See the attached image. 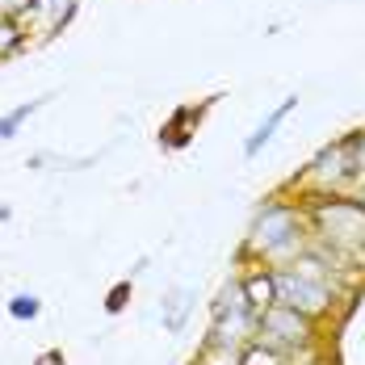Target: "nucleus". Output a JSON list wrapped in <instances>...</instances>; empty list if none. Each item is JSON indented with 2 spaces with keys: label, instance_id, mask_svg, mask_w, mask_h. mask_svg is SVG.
Masks as SVG:
<instances>
[{
  "label": "nucleus",
  "instance_id": "obj_15",
  "mask_svg": "<svg viewBox=\"0 0 365 365\" xmlns=\"http://www.w3.org/2000/svg\"><path fill=\"white\" fill-rule=\"evenodd\" d=\"M126 298H130V277H126V282H118V286L110 290V298H106V311H110V315H118V311L126 307Z\"/></svg>",
  "mask_w": 365,
  "mask_h": 365
},
{
  "label": "nucleus",
  "instance_id": "obj_5",
  "mask_svg": "<svg viewBox=\"0 0 365 365\" xmlns=\"http://www.w3.org/2000/svg\"><path fill=\"white\" fill-rule=\"evenodd\" d=\"M319 331H324L319 319H311V315H302L294 307H282V302H269L256 315V340L264 349L282 353L286 361H307L315 353V344H319Z\"/></svg>",
  "mask_w": 365,
  "mask_h": 365
},
{
  "label": "nucleus",
  "instance_id": "obj_14",
  "mask_svg": "<svg viewBox=\"0 0 365 365\" xmlns=\"http://www.w3.org/2000/svg\"><path fill=\"white\" fill-rule=\"evenodd\" d=\"M34 4H38V0H0V13H4V17H17V21H26V17L34 13Z\"/></svg>",
  "mask_w": 365,
  "mask_h": 365
},
{
  "label": "nucleus",
  "instance_id": "obj_11",
  "mask_svg": "<svg viewBox=\"0 0 365 365\" xmlns=\"http://www.w3.org/2000/svg\"><path fill=\"white\" fill-rule=\"evenodd\" d=\"M26 42H30L26 21H17V17H4V13H0V63H4V59H13L17 51H26Z\"/></svg>",
  "mask_w": 365,
  "mask_h": 365
},
{
  "label": "nucleus",
  "instance_id": "obj_13",
  "mask_svg": "<svg viewBox=\"0 0 365 365\" xmlns=\"http://www.w3.org/2000/svg\"><path fill=\"white\" fill-rule=\"evenodd\" d=\"M353 139V177H357V193L365 189V126L349 135Z\"/></svg>",
  "mask_w": 365,
  "mask_h": 365
},
{
  "label": "nucleus",
  "instance_id": "obj_3",
  "mask_svg": "<svg viewBox=\"0 0 365 365\" xmlns=\"http://www.w3.org/2000/svg\"><path fill=\"white\" fill-rule=\"evenodd\" d=\"M302 206L311 222V248L349 269H365V193L302 197Z\"/></svg>",
  "mask_w": 365,
  "mask_h": 365
},
{
  "label": "nucleus",
  "instance_id": "obj_4",
  "mask_svg": "<svg viewBox=\"0 0 365 365\" xmlns=\"http://www.w3.org/2000/svg\"><path fill=\"white\" fill-rule=\"evenodd\" d=\"M256 315H260V311L252 307V298L244 294V282H240V273H235V277L219 290V298L210 302V331H206L202 344L222 349V353H244L256 340Z\"/></svg>",
  "mask_w": 365,
  "mask_h": 365
},
{
  "label": "nucleus",
  "instance_id": "obj_10",
  "mask_svg": "<svg viewBox=\"0 0 365 365\" xmlns=\"http://www.w3.org/2000/svg\"><path fill=\"white\" fill-rule=\"evenodd\" d=\"M46 101H51V93H42V97H34V101H21L17 110L0 113V139H17V135H21V126H26V122H30Z\"/></svg>",
  "mask_w": 365,
  "mask_h": 365
},
{
  "label": "nucleus",
  "instance_id": "obj_1",
  "mask_svg": "<svg viewBox=\"0 0 365 365\" xmlns=\"http://www.w3.org/2000/svg\"><path fill=\"white\" fill-rule=\"evenodd\" d=\"M273 294H277L282 307H294V311L328 324L331 315H340V307L353 294L349 264L324 256L319 248H307L298 260L273 269Z\"/></svg>",
  "mask_w": 365,
  "mask_h": 365
},
{
  "label": "nucleus",
  "instance_id": "obj_6",
  "mask_svg": "<svg viewBox=\"0 0 365 365\" xmlns=\"http://www.w3.org/2000/svg\"><path fill=\"white\" fill-rule=\"evenodd\" d=\"M294 197H324V193H357V177H353V139L340 135L324 143L311 160L307 168L294 177L290 185Z\"/></svg>",
  "mask_w": 365,
  "mask_h": 365
},
{
  "label": "nucleus",
  "instance_id": "obj_19",
  "mask_svg": "<svg viewBox=\"0 0 365 365\" xmlns=\"http://www.w3.org/2000/svg\"><path fill=\"white\" fill-rule=\"evenodd\" d=\"M361 193H365V189H361Z\"/></svg>",
  "mask_w": 365,
  "mask_h": 365
},
{
  "label": "nucleus",
  "instance_id": "obj_18",
  "mask_svg": "<svg viewBox=\"0 0 365 365\" xmlns=\"http://www.w3.org/2000/svg\"><path fill=\"white\" fill-rule=\"evenodd\" d=\"M294 365H307V361H294Z\"/></svg>",
  "mask_w": 365,
  "mask_h": 365
},
{
  "label": "nucleus",
  "instance_id": "obj_8",
  "mask_svg": "<svg viewBox=\"0 0 365 365\" xmlns=\"http://www.w3.org/2000/svg\"><path fill=\"white\" fill-rule=\"evenodd\" d=\"M193 311H197V294L177 286V290L164 294V302H160V324H164V331L181 336V331L189 328V315H193Z\"/></svg>",
  "mask_w": 365,
  "mask_h": 365
},
{
  "label": "nucleus",
  "instance_id": "obj_16",
  "mask_svg": "<svg viewBox=\"0 0 365 365\" xmlns=\"http://www.w3.org/2000/svg\"><path fill=\"white\" fill-rule=\"evenodd\" d=\"M63 361V353H42V357H38V365H59Z\"/></svg>",
  "mask_w": 365,
  "mask_h": 365
},
{
  "label": "nucleus",
  "instance_id": "obj_7",
  "mask_svg": "<svg viewBox=\"0 0 365 365\" xmlns=\"http://www.w3.org/2000/svg\"><path fill=\"white\" fill-rule=\"evenodd\" d=\"M294 110H298V93H290V97H282V101H277L273 110L264 113V118H260V126H256L252 135L244 139V160H256V155H260L264 147L273 143V135L282 130V122H286V118H290Z\"/></svg>",
  "mask_w": 365,
  "mask_h": 365
},
{
  "label": "nucleus",
  "instance_id": "obj_9",
  "mask_svg": "<svg viewBox=\"0 0 365 365\" xmlns=\"http://www.w3.org/2000/svg\"><path fill=\"white\" fill-rule=\"evenodd\" d=\"M202 113H206V106H197V110H193V106H185V110L173 113V118H168V126H164V135H160L164 147H185V143H189V126H193V122H202Z\"/></svg>",
  "mask_w": 365,
  "mask_h": 365
},
{
  "label": "nucleus",
  "instance_id": "obj_12",
  "mask_svg": "<svg viewBox=\"0 0 365 365\" xmlns=\"http://www.w3.org/2000/svg\"><path fill=\"white\" fill-rule=\"evenodd\" d=\"M4 311H9V319H17V324H34L38 315H42V298L30 294V290H21L4 302Z\"/></svg>",
  "mask_w": 365,
  "mask_h": 365
},
{
  "label": "nucleus",
  "instance_id": "obj_17",
  "mask_svg": "<svg viewBox=\"0 0 365 365\" xmlns=\"http://www.w3.org/2000/svg\"><path fill=\"white\" fill-rule=\"evenodd\" d=\"M13 219V210H9V206H0V222H9Z\"/></svg>",
  "mask_w": 365,
  "mask_h": 365
},
{
  "label": "nucleus",
  "instance_id": "obj_2",
  "mask_svg": "<svg viewBox=\"0 0 365 365\" xmlns=\"http://www.w3.org/2000/svg\"><path fill=\"white\" fill-rule=\"evenodd\" d=\"M311 248V222H307V206L302 197L290 193H273L256 206L252 227L244 235L240 248V264H264V269H282Z\"/></svg>",
  "mask_w": 365,
  "mask_h": 365
}]
</instances>
